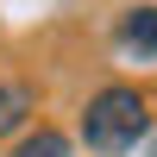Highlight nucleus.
Segmentation results:
<instances>
[{
	"mask_svg": "<svg viewBox=\"0 0 157 157\" xmlns=\"http://www.w3.org/2000/svg\"><path fill=\"white\" fill-rule=\"evenodd\" d=\"M138 138H151V94L132 82L94 88L82 107V145L94 157H126V151H138Z\"/></svg>",
	"mask_w": 157,
	"mask_h": 157,
	"instance_id": "obj_1",
	"label": "nucleus"
},
{
	"mask_svg": "<svg viewBox=\"0 0 157 157\" xmlns=\"http://www.w3.org/2000/svg\"><path fill=\"white\" fill-rule=\"evenodd\" d=\"M32 113H38V88L19 82V75H0V138L25 132V126H32Z\"/></svg>",
	"mask_w": 157,
	"mask_h": 157,
	"instance_id": "obj_2",
	"label": "nucleus"
},
{
	"mask_svg": "<svg viewBox=\"0 0 157 157\" xmlns=\"http://www.w3.org/2000/svg\"><path fill=\"white\" fill-rule=\"evenodd\" d=\"M120 44L132 57H157V0H132L120 13Z\"/></svg>",
	"mask_w": 157,
	"mask_h": 157,
	"instance_id": "obj_3",
	"label": "nucleus"
},
{
	"mask_svg": "<svg viewBox=\"0 0 157 157\" xmlns=\"http://www.w3.org/2000/svg\"><path fill=\"white\" fill-rule=\"evenodd\" d=\"M6 157H69V132H57V126H25Z\"/></svg>",
	"mask_w": 157,
	"mask_h": 157,
	"instance_id": "obj_4",
	"label": "nucleus"
}]
</instances>
